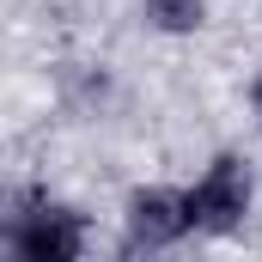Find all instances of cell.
Listing matches in <instances>:
<instances>
[{"label": "cell", "mask_w": 262, "mask_h": 262, "mask_svg": "<svg viewBox=\"0 0 262 262\" xmlns=\"http://www.w3.org/2000/svg\"><path fill=\"white\" fill-rule=\"evenodd\" d=\"M244 207H250V177H244V165H238V159H220L195 189L183 195V226H195V232H232V226L244 220Z\"/></svg>", "instance_id": "6da1fadb"}, {"label": "cell", "mask_w": 262, "mask_h": 262, "mask_svg": "<svg viewBox=\"0 0 262 262\" xmlns=\"http://www.w3.org/2000/svg\"><path fill=\"white\" fill-rule=\"evenodd\" d=\"M79 244H85V226L67 207H43L18 226V256L25 262H79Z\"/></svg>", "instance_id": "7a4b0ae2"}, {"label": "cell", "mask_w": 262, "mask_h": 262, "mask_svg": "<svg viewBox=\"0 0 262 262\" xmlns=\"http://www.w3.org/2000/svg\"><path fill=\"white\" fill-rule=\"evenodd\" d=\"M128 226H134V238H140V244H171L177 232H189V226H183V195H165V189L134 195Z\"/></svg>", "instance_id": "3957f363"}, {"label": "cell", "mask_w": 262, "mask_h": 262, "mask_svg": "<svg viewBox=\"0 0 262 262\" xmlns=\"http://www.w3.org/2000/svg\"><path fill=\"white\" fill-rule=\"evenodd\" d=\"M146 18L165 31H195L201 25V0H146Z\"/></svg>", "instance_id": "277c9868"}, {"label": "cell", "mask_w": 262, "mask_h": 262, "mask_svg": "<svg viewBox=\"0 0 262 262\" xmlns=\"http://www.w3.org/2000/svg\"><path fill=\"white\" fill-rule=\"evenodd\" d=\"M256 98H262V85H256Z\"/></svg>", "instance_id": "5b68a950"}]
</instances>
